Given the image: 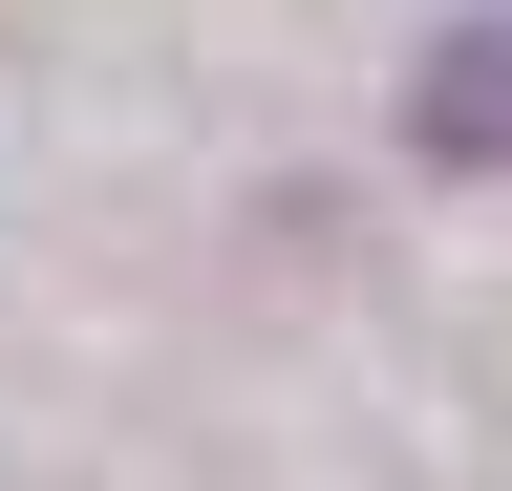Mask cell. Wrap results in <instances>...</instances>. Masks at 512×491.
<instances>
[{"instance_id": "6da1fadb", "label": "cell", "mask_w": 512, "mask_h": 491, "mask_svg": "<svg viewBox=\"0 0 512 491\" xmlns=\"http://www.w3.org/2000/svg\"><path fill=\"white\" fill-rule=\"evenodd\" d=\"M406 150L427 171H512V22H448L406 65Z\"/></svg>"}]
</instances>
